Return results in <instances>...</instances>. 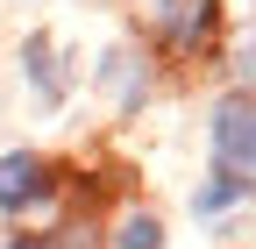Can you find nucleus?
Segmentation results:
<instances>
[{"instance_id": "f257e3e1", "label": "nucleus", "mask_w": 256, "mask_h": 249, "mask_svg": "<svg viewBox=\"0 0 256 249\" xmlns=\"http://www.w3.org/2000/svg\"><path fill=\"white\" fill-rule=\"evenodd\" d=\"M214 157L228 178H256V100H220L214 114Z\"/></svg>"}, {"instance_id": "f03ea898", "label": "nucleus", "mask_w": 256, "mask_h": 249, "mask_svg": "<svg viewBox=\"0 0 256 249\" xmlns=\"http://www.w3.org/2000/svg\"><path fill=\"white\" fill-rule=\"evenodd\" d=\"M50 192V171L36 150H8L0 157V214H22V206H36Z\"/></svg>"}, {"instance_id": "7ed1b4c3", "label": "nucleus", "mask_w": 256, "mask_h": 249, "mask_svg": "<svg viewBox=\"0 0 256 249\" xmlns=\"http://www.w3.org/2000/svg\"><path fill=\"white\" fill-rule=\"evenodd\" d=\"M150 22H156V36L192 50V43H206V28H214V0H150Z\"/></svg>"}, {"instance_id": "20e7f679", "label": "nucleus", "mask_w": 256, "mask_h": 249, "mask_svg": "<svg viewBox=\"0 0 256 249\" xmlns=\"http://www.w3.org/2000/svg\"><path fill=\"white\" fill-rule=\"evenodd\" d=\"M22 57H28V86H36L43 100L57 107V100H64V78H57V57H50V36H28V43H22Z\"/></svg>"}, {"instance_id": "39448f33", "label": "nucleus", "mask_w": 256, "mask_h": 249, "mask_svg": "<svg viewBox=\"0 0 256 249\" xmlns=\"http://www.w3.org/2000/svg\"><path fill=\"white\" fill-rule=\"evenodd\" d=\"M100 78H107V92H114V107H136L142 92H150V78H142V72H128V57H121V50H107Z\"/></svg>"}, {"instance_id": "423d86ee", "label": "nucleus", "mask_w": 256, "mask_h": 249, "mask_svg": "<svg viewBox=\"0 0 256 249\" xmlns=\"http://www.w3.org/2000/svg\"><path fill=\"white\" fill-rule=\"evenodd\" d=\"M114 249H164V228H156V214H128Z\"/></svg>"}, {"instance_id": "0eeeda50", "label": "nucleus", "mask_w": 256, "mask_h": 249, "mask_svg": "<svg viewBox=\"0 0 256 249\" xmlns=\"http://www.w3.org/2000/svg\"><path fill=\"white\" fill-rule=\"evenodd\" d=\"M249 192V185L242 178H228V171H220L214 185H200V192H192V214H220V206H228V200H242Z\"/></svg>"}, {"instance_id": "6e6552de", "label": "nucleus", "mask_w": 256, "mask_h": 249, "mask_svg": "<svg viewBox=\"0 0 256 249\" xmlns=\"http://www.w3.org/2000/svg\"><path fill=\"white\" fill-rule=\"evenodd\" d=\"M8 249H50V242H43V235H14Z\"/></svg>"}]
</instances>
